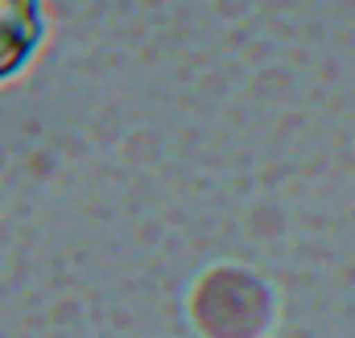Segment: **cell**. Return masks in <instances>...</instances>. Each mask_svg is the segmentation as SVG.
Listing matches in <instances>:
<instances>
[{"label":"cell","instance_id":"1","mask_svg":"<svg viewBox=\"0 0 355 338\" xmlns=\"http://www.w3.org/2000/svg\"><path fill=\"white\" fill-rule=\"evenodd\" d=\"M46 37L42 0H0V79L17 75Z\"/></svg>","mask_w":355,"mask_h":338}]
</instances>
